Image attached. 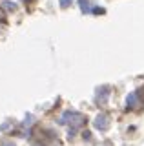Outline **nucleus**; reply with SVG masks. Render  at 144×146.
<instances>
[{"label":"nucleus","mask_w":144,"mask_h":146,"mask_svg":"<svg viewBox=\"0 0 144 146\" xmlns=\"http://www.w3.org/2000/svg\"><path fill=\"white\" fill-rule=\"evenodd\" d=\"M93 126H95L97 130H100V131H106L108 128H110V119H108L106 113H98L95 117V121H93Z\"/></svg>","instance_id":"2"},{"label":"nucleus","mask_w":144,"mask_h":146,"mask_svg":"<svg viewBox=\"0 0 144 146\" xmlns=\"http://www.w3.org/2000/svg\"><path fill=\"white\" fill-rule=\"evenodd\" d=\"M79 7L82 13H88L89 11V0H79Z\"/></svg>","instance_id":"5"},{"label":"nucleus","mask_w":144,"mask_h":146,"mask_svg":"<svg viewBox=\"0 0 144 146\" xmlns=\"http://www.w3.org/2000/svg\"><path fill=\"white\" fill-rule=\"evenodd\" d=\"M58 2H60V6H62V7H69L73 0H58Z\"/></svg>","instance_id":"7"},{"label":"nucleus","mask_w":144,"mask_h":146,"mask_svg":"<svg viewBox=\"0 0 144 146\" xmlns=\"http://www.w3.org/2000/svg\"><path fill=\"white\" fill-rule=\"evenodd\" d=\"M64 115L71 119V121H69V122H71V128H69V137H71V135L75 133V131H77V128H80V126L84 124L86 117H84L82 113H77V111H66Z\"/></svg>","instance_id":"1"},{"label":"nucleus","mask_w":144,"mask_h":146,"mask_svg":"<svg viewBox=\"0 0 144 146\" xmlns=\"http://www.w3.org/2000/svg\"><path fill=\"white\" fill-rule=\"evenodd\" d=\"M110 88L108 86H102V88H97V100H100V102H106V99H108V91Z\"/></svg>","instance_id":"3"},{"label":"nucleus","mask_w":144,"mask_h":146,"mask_svg":"<svg viewBox=\"0 0 144 146\" xmlns=\"http://www.w3.org/2000/svg\"><path fill=\"white\" fill-rule=\"evenodd\" d=\"M137 97H139V99H141L142 102H144V86H142V88H141V90L137 91Z\"/></svg>","instance_id":"8"},{"label":"nucleus","mask_w":144,"mask_h":146,"mask_svg":"<svg viewBox=\"0 0 144 146\" xmlns=\"http://www.w3.org/2000/svg\"><path fill=\"white\" fill-rule=\"evenodd\" d=\"M137 91L135 93H129L128 95V99H126V104H128V108H135V104H137Z\"/></svg>","instance_id":"4"},{"label":"nucleus","mask_w":144,"mask_h":146,"mask_svg":"<svg viewBox=\"0 0 144 146\" xmlns=\"http://www.w3.org/2000/svg\"><path fill=\"white\" fill-rule=\"evenodd\" d=\"M4 7H6V9H9V11H15V9H17L15 4H13V2H7V0L4 2Z\"/></svg>","instance_id":"6"},{"label":"nucleus","mask_w":144,"mask_h":146,"mask_svg":"<svg viewBox=\"0 0 144 146\" xmlns=\"http://www.w3.org/2000/svg\"><path fill=\"white\" fill-rule=\"evenodd\" d=\"M4 146H15V144H13V143H6V144H4Z\"/></svg>","instance_id":"10"},{"label":"nucleus","mask_w":144,"mask_h":146,"mask_svg":"<svg viewBox=\"0 0 144 146\" xmlns=\"http://www.w3.org/2000/svg\"><path fill=\"white\" fill-rule=\"evenodd\" d=\"M93 13H95V15H102L104 9H102V7H93Z\"/></svg>","instance_id":"9"}]
</instances>
